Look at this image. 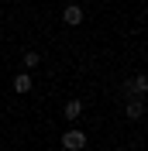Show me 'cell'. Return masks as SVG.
Returning <instances> with one entry per match:
<instances>
[{"label":"cell","instance_id":"6da1fadb","mask_svg":"<svg viewBox=\"0 0 148 151\" xmlns=\"http://www.w3.org/2000/svg\"><path fill=\"white\" fill-rule=\"evenodd\" d=\"M62 148L65 151H83L86 148V131L83 127H69V131L62 134Z\"/></svg>","mask_w":148,"mask_h":151},{"label":"cell","instance_id":"7a4b0ae2","mask_svg":"<svg viewBox=\"0 0 148 151\" xmlns=\"http://www.w3.org/2000/svg\"><path fill=\"white\" fill-rule=\"evenodd\" d=\"M83 17H86V14H83V7H79V4H65V7H62V21L69 24V28H79V24H83Z\"/></svg>","mask_w":148,"mask_h":151},{"label":"cell","instance_id":"8992f818","mask_svg":"<svg viewBox=\"0 0 148 151\" xmlns=\"http://www.w3.org/2000/svg\"><path fill=\"white\" fill-rule=\"evenodd\" d=\"M41 65V55H38L35 48H28V52H24V72H31V69H38Z\"/></svg>","mask_w":148,"mask_h":151},{"label":"cell","instance_id":"5b68a950","mask_svg":"<svg viewBox=\"0 0 148 151\" xmlns=\"http://www.w3.org/2000/svg\"><path fill=\"white\" fill-rule=\"evenodd\" d=\"M62 113H65V120H76V117H83V100H69Z\"/></svg>","mask_w":148,"mask_h":151},{"label":"cell","instance_id":"277c9868","mask_svg":"<svg viewBox=\"0 0 148 151\" xmlns=\"http://www.w3.org/2000/svg\"><path fill=\"white\" fill-rule=\"evenodd\" d=\"M31 86H35V79H31V72H17L14 76V93H31Z\"/></svg>","mask_w":148,"mask_h":151},{"label":"cell","instance_id":"3957f363","mask_svg":"<svg viewBox=\"0 0 148 151\" xmlns=\"http://www.w3.org/2000/svg\"><path fill=\"white\" fill-rule=\"evenodd\" d=\"M145 100H124V117H128V120H141V117H145Z\"/></svg>","mask_w":148,"mask_h":151}]
</instances>
